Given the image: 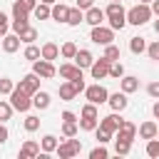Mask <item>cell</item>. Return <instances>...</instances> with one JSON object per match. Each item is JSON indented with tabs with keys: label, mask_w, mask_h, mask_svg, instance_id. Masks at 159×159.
I'll return each instance as SVG.
<instances>
[{
	"label": "cell",
	"mask_w": 159,
	"mask_h": 159,
	"mask_svg": "<svg viewBox=\"0 0 159 159\" xmlns=\"http://www.w3.org/2000/svg\"><path fill=\"white\" fill-rule=\"evenodd\" d=\"M22 55H25V60H30V62H35V60H40V47H35V45L30 42V45L25 47V52H22Z\"/></svg>",
	"instance_id": "cell-39"
},
{
	"label": "cell",
	"mask_w": 159,
	"mask_h": 159,
	"mask_svg": "<svg viewBox=\"0 0 159 159\" xmlns=\"http://www.w3.org/2000/svg\"><path fill=\"white\" fill-rule=\"evenodd\" d=\"M107 104H109L114 112H124V109H127V104H129L127 92H114V94H109V97H107Z\"/></svg>",
	"instance_id": "cell-11"
},
{
	"label": "cell",
	"mask_w": 159,
	"mask_h": 159,
	"mask_svg": "<svg viewBox=\"0 0 159 159\" xmlns=\"http://www.w3.org/2000/svg\"><path fill=\"white\" fill-rule=\"evenodd\" d=\"M139 2H147V5H149V2H152V0H139Z\"/></svg>",
	"instance_id": "cell-55"
},
{
	"label": "cell",
	"mask_w": 159,
	"mask_h": 159,
	"mask_svg": "<svg viewBox=\"0 0 159 159\" xmlns=\"http://www.w3.org/2000/svg\"><path fill=\"white\" fill-rule=\"evenodd\" d=\"M109 2H122V0H109Z\"/></svg>",
	"instance_id": "cell-56"
},
{
	"label": "cell",
	"mask_w": 159,
	"mask_h": 159,
	"mask_svg": "<svg viewBox=\"0 0 159 159\" xmlns=\"http://www.w3.org/2000/svg\"><path fill=\"white\" fill-rule=\"evenodd\" d=\"M157 129H159V124L149 119V122H142L137 132H139V137H142V139H154V137H157Z\"/></svg>",
	"instance_id": "cell-21"
},
{
	"label": "cell",
	"mask_w": 159,
	"mask_h": 159,
	"mask_svg": "<svg viewBox=\"0 0 159 159\" xmlns=\"http://www.w3.org/2000/svg\"><path fill=\"white\" fill-rule=\"evenodd\" d=\"M22 127H25V132H37V129H40V117L27 114V117H25V122H22Z\"/></svg>",
	"instance_id": "cell-32"
},
{
	"label": "cell",
	"mask_w": 159,
	"mask_h": 159,
	"mask_svg": "<svg viewBox=\"0 0 159 159\" xmlns=\"http://www.w3.org/2000/svg\"><path fill=\"white\" fill-rule=\"evenodd\" d=\"M12 104L10 102H5V99H0V122H7L10 117H12Z\"/></svg>",
	"instance_id": "cell-36"
},
{
	"label": "cell",
	"mask_w": 159,
	"mask_h": 159,
	"mask_svg": "<svg viewBox=\"0 0 159 159\" xmlns=\"http://www.w3.org/2000/svg\"><path fill=\"white\" fill-rule=\"evenodd\" d=\"M40 154V144L37 142H32V139H25V144L20 147V159H32V157H37Z\"/></svg>",
	"instance_id": "cell-14"
},
{
	"label": "cell",
	"mask_w": 159,
	"mask_h": 159,
	"mask_svg": "<svg viewBox=\"0 0 159 159\" xmlns=\"http://www.w3.org/2000/svg\"><path fill=\"white\" fill-rule=\"evenodd\" d=\"M80 22H84V10H80V7H70V12H67V25L77 27Z\"/></svg>",
	"instance_id": "cell-27"
},
{
	"label": "cell",
	"mask_w": 159,
	"mask_h": 159,
	"mask_svg": "<svg viewBox=\"0 0 159 159\" xmlns=\"http://www.w3.org/2000/svg\"><path fill=\"white\" fill-rule=\"evenodd\" d=\"M84 22L92 25V27H94V25H102V22H104V10H99L97 5L87 7V10H84Z\"/></svg>",
	"instance_id": "cell-13"
},
{
	"label": "cell",
	"mask_w": 159,
	"mask_h": 159,
	"mask_svg": "<svg viewBox=\"0 0 159 159\" xmlns=\"http://www.w3.org/2000/svg\"><path fill=\"white\" fill-rule=\"evenodd\" d=\"M55 152H57L60 159H72V157H77L82 152V142L75 139V137H65V142H60Z\"/></svg>",
	"instance_id": "cell-3"
},
{
	"label": "cell",
	"mask_w": 159,
	"mask_h": 159,
	"mask_svg": "<svg viewBox=\"0 0 159 159\" xmlns=\"http://www.w3.org/2000/svg\"><path fill=\"white\" fill-rule=\"evenodd\" d=\"M114 134H117L114 139H124V142H134V137H137V124H134V122H127V119H122Z\"/></svg>",
	"instance_id": "cell-9"
},
{
	"label": "cell",
	"mask_w": 159,
	"mask_h": 159,
	"mask_svg": "<svg viewBox=\"0 0 159 159\" xmlns=\"http://www.w3.org/2000/svg\"><path fill=\"white\" fill-rule=\"evenodd\" d=\"M102 57H107L109 62H114V60H119V47L114 45V42H109V45H104V55Z\"/></svg>",
	"instance_id": "cell-34"
},
{
	"label": "cell",
	"mask_w": 159,
	"mask_h": 159,
	"mask_svg": "<svg viewBox=\"0 0 159 159\" xmlns=\"http://www.w3.org/2000/svg\"><path fill=\"white\" fill-rule=\"evenodd\" d=\"M40 2H47V5H55L57 0H40Z\"/></svg>",
	"instance_id": "cell-54"
},
{
	"label": "cell",
	"mask_w": 159,
	"mask_h": 159,
	"mask_svg": "<svg viewBox=\"0 0 159 159\" xmlns=\"http://www.w3.org/2000/svg\"><path fill=\"white\" fill-rule=\"evenodd\" d=\"M94 137H97V142H99V144H107V142L112 139V134H109V132H104V129H99V127L94 129Z\"/></svg>",
	"instance_id": "cell-44"
},
{
	"label": "cell",
	"mask_w": 159,
	"mask_h": 159,
	"mask_svg": "<svg viewBox=\"0 0 159 159\" xmlns=\"http://www.w3.org/2000/svg\"><path fill=\"white\" fill-rule=\"evenodd\" d=\"M32 72L37 75V77H42V80H52L55 75H57V70H55V65L50 62V60H35L32 62Z\"/></svg>",
	"instance_id": "cell-7"
},
{
	"label": "cell",
	"mask_w": 159,
	"mask_h": 159,
	"mask_svg": "<svg viewBox=\"0 0 159 159\" xmlns=\"http://www.w3.org/2000/svg\"><path fill=\"white\" fill-rule=\"evenodd\" d=\"M109 77H114V80H119V77H124V65H122L119 60H114V62L109 65Z\"/></svg>",
	"instance_id": "cell-38"
},
{
	"label": "cell",
	"mask_w": 159,
	"mask_h": 159,
	"mask_svg": "<svg viewBox=\"0 0 159 159\" xmlns=\"http://www.w3.org/2000/svg\"><path fill=\"white\" fill-rule=\"evenodd\" d=\"M77 97V89L72 87V82L70 80H65L62 84H60V99H65V102H72Z\"/></svg>",
	"instance_id": "cell-23"
},
{
	"label": "cell",
	"mask_w": 159,
	"mask_h": 159,
	"mask_svg": "<svg viewBox=\"0 0 159 159\" xmlns=\"http://www.w3.org/2000/svg\"><path fill=\"white\" fill-rule=\"evenodd\" d=\"M32 15H35L37 20H50V5H47V2H37L35 10H32Z\"/></svg>",
	"instance_id": "cell-31"
},
{
	"label": "cell",
	"mask_w": 159,
	"mask_h": 159,
	"mask_svg": "<svg viewBox=\"0 0 159 159\" xmlns=\"http://www.w3.org/2000/svg\"><path fill=\"white\" fill-rule=\"evenodd\" d=\"M154 32H157V35H159V17H157V20H154Z\"/></svg>",
	"instance_id": "cell-53"
},
{
	"label": "cell",
	"mask_w": 159,
	"mask_h": 159,
	"mask_svg": "<svg viewBox=\"0 0 159 159\" xmlns=\"http://www.w3.org/2000/svg\"><path fill=\"white\" fill-rule=\"evenodd\" d=\"M57 144H60V142H57V137H55V134H45V137H42V142H40V149H42L45 154H52V152L57 149Z\"/></svg>",
	"instance_id": "cell-25"
},
{
	"label": "cell",
	"mask_w": 159,
	"mask_h": 159,
	"mask_svg": "<svg viewBox=\"0 0 159 159\" xmlns=\"http://www.w3.org/2000/svg\"><path fill=\"white\" fill-rule=\"evenodd\" d=\"M89 40L94 42V45H109L112 40H114V30L112 27H104V25H94L92 27V32H89Z\"/></svg>",
	"instance_id": "cell-5"
},
{
	"label": "cell",
	"mask_w": 159,
	"mask_h": 159,
	"mask_svg": "<svg viewBox=\"0 0 159 159\" xmlns=\"http://www.w3.org/2000/svg\"><path fill=\"white\" fill-rule=\"evenodd\" d=\"M12 87H15V82L10 77H0V94H10Z\"/></svg>",
	"instance_id": "cell-42"
},
{
	"label": "cell",
	"mask_w": 159,
	"mask_h": 159,
	"mask_svg": "<svg viewBox=\"0 0 159 159\" xmlns=\"http://www.w3.org/2000/svg\"><path fill=\"white\" fill-rule=\"evenodd\" d=\"M147 94H149L152 99H159V82H149V84H147Z\"/></svg>",
	"instance_id": "cell-45"
},
{
	"label": "cell",
	"mask_w": 159,
	"mask_h": 159,
	"mask_svg": "<svg viewBox=\"0 0 159 159\" xmlns=\"http://www.w3.org/2000/svg\"><path fill=\"white\" fill-rule=\"evenodd\" d=\"M129 50H132L134 55L147 52V40H144V37H132V40H129Z\"/></svg>",
	"instance_id": "cell-29"
},
{
	"label": "cell",
	"mask_w": 159,
	"mask_h": 159,
	"mask_svg": "<svg viewBox=\"0 0 159 159\" xmlns=\"http://www.w3.org/2000/svg\"><path fill=\"white\" fill-rule=\"evenodd\" d=\"M152 17H154V15H152V7H149L147 2H137L134 7L127 10V22H129V25H137V27H139V25H147Z\"/></svg>",
	"instance_id": "cell-2"
},
{
	"label": "cell",
	"mask_w": 159,
	"mask_h": 159,
	"mask_svg": "<svg viewBox=\"0 0 159 159\" xmlns=\"http://www.w3.org/2000/svg\"><path fill=\"white\" fill-rule=\"evenodd\" d=\"M152 112H154V117H157V119H159V99H157V102H154V107H152Z\"/></svg>",
	"instance_id": "cell-52"
},
{
	"label": "cell",
	"mask_w": 159,
	"mask_h": 159,
	"mask_svg": "<svg viewBox=\"0 0 159 159\" xmlns=\"http://www.w3.org/2000/svg\"><path fill=\"white\" fill-rule=\"evenodd\" d=\"M149 7H152V15H157V17H159V0H152V2H149Z\"/></svg>",
	"instance_id": "cell-51"
},
{
	"label": "cell",
	"mask_w": 159,
	"mask_h": 159,
	"mask_svg": "<svg viewBox=\"0 0 159 159\" xmlns=\"http://www.w3.org/2000/svg\"><path fill=\"white\" fill-rule=\"evenodd\" d=\"M70 82H72V87L77 89V94L84 92V87H87V84H84V75H82V77H75V80H70Z\"/></svg>",
	"instance_id": "cell-46"
},
{
	"label": "cell",
	"mask_w": 159,
	"mask_h": 159,
	"mask_svg": "<svg viewBox=\"0 0 159 159\" xmlns=\"http://www.w3.org/2000/svg\"><path fill=\"white\" fill-rule=\"evenodd\" d=\"M132 152V142H124V139H114V154L117 157H127Z\"/></svg>",
	"instance_id": "cell-30"
},
{
	"label": "cell",
	"mask_w": 159,
	"mask_h": 159,
	"mask_svg": "<svg viewBox=\"0 0 159 159\" xmlns=\"http://www.w3.org/2000/svg\"><path fill=\"white\" fill-rule=\"evenodd\" d=\"M77 124H80V129H82V132H94V129H97V124H99V117H80V119H77Z\"/></svg>",
	"instance_id": "cell-28"
},
{
	"label": "cell",
	"mask_w": 159,
	"mask_h": 159,
	"mask_svg": "<svg viewBox=\"0 0 159 159\" xmlns=\"http://www.w3.org/2000/svg\"><path fill=\"white\" fill-rule=\"evenodd\" d=\"M40 57H42V60H50V62H55V60L60 57V47H57L55 42H45V45L40 47Z\"/></svg>",
	"instance_id": "cell-19"
},
{
	"label": "cell",
	"mask_w": 159,
	"mask_h": 159,
	"mask_svg": "<svg viewBox=\"0 0 159 159\" xmlns=\"http://www.w3.org/2000/svg\"><path fill=\"white\" fill-rule=\"evenodd\" d=\"M2 35H5V32H2V30H0V37H2Z\"/></svg>",
	"instance_id": "cell-57"
},
{
	"label": "cell",
	"mask_w": 159,
	"mask_h": 159,
	"mask_svg": "<svg viewBox=\"0 0 159 159\" xmlns=\"http://www.w3.org/2000/svg\"><path fill=\"white\" fill-rule=\"evenodd\" d=\"M62 122H77V117H75V112H70V109H65V112H62Z\"/></svg>",
	"instance_id": "cell-48"
},
{
	"label": "cell",
	"mask_w": 159,
	"mask_h": 159,
	"mask_svg": "<svg viewBox=\"0 0 159 159\" xmlns=\"http://www.w3.org/2000/svg\"><path fill=\"white\" fill-rule=\"evenodd\" d=\"M119 122H122V117H119L117 112H112V114L102 117L97 127H99V129H104V132H109V134H114V132H117V127H119Z\"/></svg>",
	"instance_id": "cell-12"
},
{
	"label": "cell",
	"mask_w": 159,
	"mask_h": 159,
	"mask_svg": "<svg viewBox=\"0 0 159 159\" xmlns=\"http://www.w3.org/2000/svg\"><path fill=\"white\" fill-rule=\"evenodd\" d=\"M80 124L77 122H62V137H77Z\"/></svg>",
	"instance_id": "cell-35"
},
{
	"label": "cell",
	"mask_w": 159,
	"mask_h": 159,
	"mask_svg": "<svg viewBox=\"0 0 159 159\" xmlns=\"http://www.w3.org/2000/svg\"><path fill=\"white\" fill-rule=\"evenodd\" d=\"M2 142H7V127H5V122H0V144Z\"/></svg>",
	"instance_id": "cell-50"
},
{
	"label": "cell",
	"mask_w": 159,
	"mask_h": 159,
	"mask_svg": "<svg viewBox=\"0 0 159 159\" xmlns=\"http://www.w3.org/2000/svg\"><path fill=\"white\" fill-rule=\"evenodd\" d=\"M157 139H159V129H157Z\"/></svg>",
	"instance_id": "cell-58"
},
{
	"label": "cell",
	"mask_w": 159,
	"mask_h": 159,
	"mask_svg": "<svg viewBox=\"0 0 159 159\" xmlns=\"http://www.w3.org/2000/svg\"><path fill=\"white\" fill-rule=\"evenodd\" d=\"M109 60L107 57H99V60H94L92 65H89V72H92V80H104V77H109Z\"/></svg>",
	"instance_id": "cell-8"
},
{
	"label": "cell",
	"mask_w": 159,
	"mask_h": 159,
	"mask_svg": "<svg viewBox=\"0 0 159 159\" xmlns=\"http://www.w3.org/2000/svg\"><path fill=\"white\" fill-rule=\"evenodd\" d=\"M80 117H99V112H97V104H92V102H87V104L82 107V112H80Z\"/></svg>",
	"instance_id": "cell-40"
},
{
	"label": "cell",
	"mask_w": 159,
	"mask_h": 159,
	"mask_svg": "<svg viewBox=\"0 0 159 159\" xmlns=\"http://www.w3.org/2000/svg\"><path fill=\"white\" fill-rule=\"evenodd\" d=\"M60 55H62L65 60H72V57L77 55V45H75V42H65V45L60 47Z\"/></svg>",
	"instance_id": "cell-33"
},
{
	"label": "cell",
	"mask_w": 159,
	"mask_h": 159,
	"mask_svg": "<svg viewBox=\"0 0 159 159\" xmlns=\"http://www.w3.org/2000/svg\"><path fill=\"white\" fill-rule=\"evenodd\" d=\"M17 37H20V42L30 45V42H35V40H37V30H35L32 25H25V27L17 32Z\"/></svg>",
	"instance_id": "cell-24"
},
{
	"label": "cell",
	"mask_w": 159,
	"mask_h": 159,
	"mask_svg": "<svg viewBox=\"0 0 159 159\" xmlns=\"http://www.w3.org/2000/svg\"><path fill=\"white\" fill-rule=\"evenodd\" d=\"M147 55H149V60L159 62V40H154L152 45H147Z\"/></svg>",
	"instance_id": "cell-43"
},
{
	"label": "cell",
	"mask_w": 159,
	"mask_h": 159,
	"mask_svg": "<svg viewBox=\"0 0 159 159\" xmlns=\"http://www.w3.org/2000/svg\"><path fill=\"white\" fill-rule=\"evenodd\" d=\"M107 157H109V152L104 149V144H99V147H94L89 152V159H107Z\"/></svg>",
	"instance_id": "cell-41"
},
{
	"label": "cell",
	"mask_w": 159,
	"mask_h": 159,
	"mask_svg": "<svg viewBox=\"0 0 159 159\" xmlns=\"http://www.w3.org/2000/svg\"><path fill=\"white\" fill-rule=\"evenodd\" d=\"M20 50V37L12 32V35H2V52H7V55H12V52H17Z\"/></svg>",
	"instance_id": "cell-15"
},
{
	"label": "cell",
	"mask_w": 159,
	"mask_h": 159,
	"mask_svg": "<svg viewBox=\"0 0 159 159\" xmlns=\"http://www.w3.org/2000/svg\"><path fill=\"white\" fill-rule=\"evenodd\" d=\"M84 97H87V102H92V104H104V102H107V97H109V92L97 82V84L84 87Z\"/></svg>",
	"instance_id": "cell-6"
},
{
	"label": "cell",
	"mask_w": 159,
	"mask_h": 159,
	"mask_svg": "<svg viewBox=\"0 0 159 159\" xmlns=\"http://www.w3.org/2000/svg\"><path fill=\"white\" fill-rule=\"evenodd\" d=\"M67 12H70V7L62 5V2H55V5L50 7V17H52L55 22H67Z\"/></svg>",
	"instance_id": "cell-18"
},
{
	"label": "cell",
	"mask_w": 159,
	"mask_h": 159,
	"mask_svg": "<svg viewBox=\"0 0 159 159\" xmlns=\"http://www.w3.org/2000/svg\"><path fill=\"white\" fill-rule=\"evenodd\" d=\"M104 17H107L112 30H122L127 25V10L122 7V2H109L107 10H104Z\"/></svg>",
	"instance_id": "cell-1"
},
{
	"label": "cell",
	"mask_w": 159,
	"mask_h": 159,
	"mask_svg": "<svg viewBox=\"0 0 159 159\" xmlns=\"http://www.w3.org/2000/svg\"><path fill=\"white\" fill-rule=\"evenodd\" d=\"M72 60H75V65H77L80 70H87V67H89V65L94 62L92 52H89V50H80V47H77V55H75Z\"/></svg>",
	"instance_id": "cell-16"
},
{
	"label": "cell",
	"mask_w": 159,
	"mask_h": 159,
	"mask_svg": "<svg viewBox=\"0 0 159 159\" xmlns=\"http://www.w3.org/2000/svg\"><path fill=\"white\" fill-rule=\"evenodd\" d=\"M60 77L62 80H75V77H82V70L75 62H65V65H60Z\"/></svg>",
	"instance_id": "cell-17"
},
{
	"label": "cell",
	"mask_w": 159,
	"mask_h": 159,
	"mask_svg": "<svg viewBox=\"0 0 159 159\" xmlns=\"http://www.w3.org/2000/svg\"><path fill=\"white\" fill-rule=\"evenodd\" d=\"M50 94L45 92V89H37L35 94H32V107H37V109H47L50 107Z\"/></svg>",
	"instance_id": "cell-22"
},
{
	"label": "cell",
	"mask_w": 159,
	"mask_h": 159,
	"mask_svg": "<svg viewBox=\"0 0 159 159\" xmlns=\"http://www.w3.org/2000/svg\"><path fill=\"white\" fill-rule=\"evenodd\" d=\"M7 97H10V104H12V109H17V112H27V109L32 107V97H30L27 92H22L17 84L12 87V92H10Z\"/></svg>",
	"instance_id": "cell-4"
},
{
	"label": "cell",
	"mask_w": 159,
	"mask_h": 159,
	"mask_svg": "<svg viewBox=\"0 0 159 159\" xmlns=\"http://www.w3.org/2000/svg\"><path fill=\"white\" fill-rule=\"evenodd\" d=\"M119 87H122V92L132 94V92H137V89H139V77L124 75V77H119Z\"/></svg>",
	"instance_id": "cell-20"
},
{
	"label": "cell",
	"mask_w": 159,
	"mask_h": 159,
	"mask_svg": "<svg viewBox=\"0 0 159 159\" xmlns=\"http://www.w3.org/2000/svg\"><path fill=\"white\" fill-rule=\"evenodd\" d=\"M27 17H30V12H27V7L22 5V0H15V2H12V20H25V22H27Z\"/></svg>",
	"instance_id": "cell-26"
},
{
	"label": "cell",
	"mask_w": 159,
	"mask_h": 159,
	"mask_svg": "<svg viewBox=\"0 0 159 159\" xmlns=\"http://www.w3.org/2000/svg\"><path fill=\"white\" fill-rule=\"evenodd\" d=\"M17 87H20L22 92H27V94L32 97V94H35V92L40 89V77H37L35 72H30V75H25V77H22V80L17 82Z\"/></svg>",
	"instance_id": "cell-10"
},
{
	"label": "cell",
	"mask_w": 159,
	"mask_h": 159,
	"mask_svg": "<svg viewBox=\"0 0 159 159\" xmlns=\"http://www.w3.org/2000/svg\"><path fill=\"white\" fill-rule=\"evenodd\" d=\"M7 27H10V20H7V15L0 10V30H2V32H7Z\"/></svg>",
	"instance_id": "cell-47"
},
{
	"label": "cell",
	"mask_w": 159,
	"mask_h": 159,
	"mask_svg": "<svg viewBox=\"0 0 159 159\" xmlns=\"http://www.w3.org/2000/svg\"><path fill=\"white\" fill-rule=\"evenodd\" d=\"M94 5V0H77V7L80 10H87V7H92Z\"/></svg>",
	"instance_id": "cell-49"
},
{
	"label": "cell",
	"mask_w": 159,
	"mask_h": 159,
	"mask_svg": "<svg viewBox=\"0 0 159 159\" xmlns=\"http://www.w3.org/2000/svg\"><path fill=\"white\" fill-rule=\"evenodd\" d=\"M147 157L152 159H159V139H147Z\"/></svg>",
	"instance_id": "cell-37"
}]
</instances>
